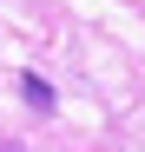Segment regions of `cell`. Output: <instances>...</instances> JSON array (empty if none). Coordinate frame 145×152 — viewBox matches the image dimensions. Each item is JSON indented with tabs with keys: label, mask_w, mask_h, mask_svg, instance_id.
<instances>
[{
	"label": "cell",
	"mask_w": 145,
	"mask_h": 152,
	"mask_svg": "<svg viewBox=\"0 0 145 152\" xmlns=\"http://www.w3.org/2000/svg\"><path fill=\"white\" fill-rule=\"evenodd\" d=\"M20 93H27V106H33V113H53V86H46L40 73H20Z\"/></svg>",
	"instance_id": "1"
},
{
	"label": "cell",
	"mask_w": 145,
	"mask_h": 152,
	"mask_svg": "<svg viewBox=\"0 0 145 152\" xmlns=\"http://www.w3.org/2000/svg\"><path fill=\"white\" fill-rule=\"evenodd\" d=\"M0 152H27V145H13V139H0Z\"/></svg>",
	"instance_id": "2"
}]
</instances>
